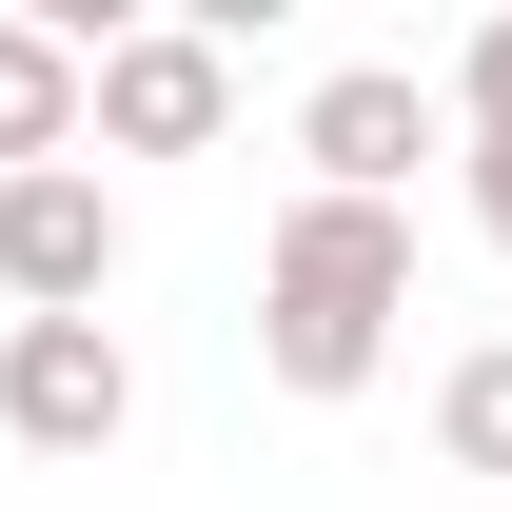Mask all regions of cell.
I'll list each match as a JSON object with an SVG mask.
<instances>
[{
  "label": "cell",
  "mask_w": 512,
  "mask_h": 512,
  "mask_svg": "<svg viewBox=\"0 0 512 512\" xmlns=\"http://www.w3.org/2000/svg\"><path fill=\"white\" fill-rule=\"evenodd\" d=\"M394 316H414V217H375V197H296L276 256H256V375H276V394H375Z\"/></svg>",
  "instance_id": "6da1fadb"
},
{
  "label": "cell",
  "mask_w": 512,
  "mask_h": 512,
  "mask_svg": "<svg viewBox=\"0 0 512 512\" xmlns=\"http://www.w3.org/2000/svg\"><path fill=\"white\" fill-rule=\"evenodd\" d=\"M217 138H237V40L217 20H99L79 158H217Z\"/></svg>",
  "instance_id": "7a4b0ae2"
},
{
  "label": "cell",
  "mask_w": 512,
  "mask_h": 512,
  "mask_svg": "<svg viewBox=\"0 0 512 512\" xmlns=\"http://www.w3.org/2000/svg\"><path fill=\"white\" fill-rule=\"evenodd\" d=\"M0 434H20V453H119L138 434L119 316H0Z\"/></svg>",
  "instance_id": "3957f363"
},
{
  "label": "cell",
  "mask_w": 512,
  "mask_h": 512,
  "mask_svg": "<svg viewBox=\"0 0 512 512\" xmlns=\"http://www.w3.org/2000/svg\"><path fill=\"white\" fill-rule=\"evenodd\" d=\"M434 79L414 60H335L316 99H296V158H316V197H375V217H414V158H434Z\"/></svg>",
  "instance_id": "277c9868"
},
{
  "label": "cell",
  "mask_w": 512,
  "mask_h": 512,
  "mask_svg": "<svg viewBox=\"0 0 512 512\" xmlns=\"http://www.w3.org/2000/svg\"><path fill=\"white\" fill-rule=\"evenodd\" d=\"M0 296H20V316H99V296H119V178H99V158L0 178Z\"/></svg>",
  "instance_id": "5b68a950"
},
{
  "label": "cell",
  "mask_w": 512,
  "mask_h": 512,
  "mask_svg": "<svg viewBox=\"0 0 512 512\" xmlns=\"http://www.w3.org/2000/svg\"><path fill=\"white\" fill-rule=\"evenodd\" d=\"M40 158H79V40L0 0V178H40Z\"/></svg>",
  "instance_id": "8992f818"
},
{
  "label": "cell",
  "mask_w": 512,
  "mask_h": 512,
  "mask_svg": "<svg viewBox=\"0 0 512 512\" xmlns=\"http://www.w3.org/2000/svg\"><path fill=\"white\" fill-rule=\"evenodd\" d=\"M434 453L453 473H512V335H473V355L434 375Z\"/></svg>",
  "instance_id": "52a82bcc"
},
{
  "label": "cell",
  "mask_w": 512,
  "mask_h": 512,
  "mask_svg": "<svg viewBox=\"0 0 512 512\" xmlns=\"http://www.w3.org/2000/svg\"><path fill=\"white\" fill-rule=\"evenodd\" d=\"M434 119H453V138H512V20H473V60L434 79Z\"/></svg>",
  "instance_id": "ba28073f"
},
{
  "label": "cell",
  "mask_w": 512,
  "mask_h": 512,
  "mask_svg": "<svg viewBox=\"0 0 512 512\" xmlns=\"http://www.w3.org/2000/svg\"><path fill=\"white\" fill-rule=\"evenodd\" d=\"M453 178H473V237L512 256V138H473V158H453Z\"/></svg>",
  "instance_id": "9c48e42d"
}]
</instances>
